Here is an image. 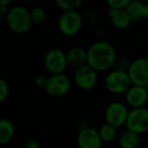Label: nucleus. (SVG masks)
Instances as JSON below:
<instances>
[{
  "label": "nucleus",
  "mask_w": 148,
  "mask_h": 148,
  "mask_svg": "<svg viewBox=\"0 0 148 148\" xmlns=\"http://www.w3.org/2000/svg\"><path fill=\"white\" fill-rule=\"evenodd\" d=\"M116 50L110 43L97 42L87 50V64L95 71H105L116 60Z\"/></svg>",
  "instance_id": "obj_1"
},
{
  "label": "nucleus",
  "mask_w": 148,
  "mask_h": 148,
  "mask_svg": "<svg viewBox=\"0 0 148 148\" xmlns=\"http://www.w3.org/2000/svg\"><path fill=\"white\" fill-rule=\"evenodd\" d=\"M6 21L8 27L18 34L27 32L33 25L31 11L23 6L11 7L6 14Z\"/></svg>",
  "instance_id": "obj_2"
},
{
  "label": "nucleus",
  "mask_w": 148,
  "mask_h": 148,
  "mask_svg": "<svg viewBox=\"0 0 148 148\" xmlns=\"http://www.w3.org/2000/svg\"><path fill=\"white\" fill-rule=\"evenodd\" d=\"M128 72L115 70L106 77V87L113 93H122L128 91L131 84Z\"/></svg>",
  "instance_id": "obj_3"
},
{
  "label": "nucleus",
  "mask_w": 148,
  "mask_h": 148,
  "mask_svg": "<svg viewBox=\"0 0 148 148\" xmlns=\"http://www.w3.org/2000/svg\"><path fill=\"white\" fill-rule=\"evenodd\" d=\"M130 80L134 85L146 87L148 85V59L139 58L130 65L128 70Z\"/></svg>",
  "instance_id": "obj_4"
},
{
  "label": "nucleus",
  "mask_w": 148,
  "mask_h": 148,
  "mask_svg": "<svg viewBox=\"0 0 148 148\" xmlns=\"http://www.w3.org/2000/svg\"><path fill=\"white\" fill-rule=\"evenodd\" d=\"M59 29L65 36L76 35L82 27V17L75 11H65L59 18Z\"/></svg>",
  "instance_id": "obj_5"
},
{
  "label": "nucleus",
  "mask_w": 148,
  "mask_h": 148,
  "mask_svg": "<svg viewBox=\"0 0 148 148\" xmlns=\"http://www.w3.org/2000/svg\"><path fill=\"white\" fill-rule=\"evenodd\" d=\"M68 65L67 56L61 49H51L45 57V66L52 74H62Z\"/></svg>",
  "instance_id": "obj_6"
},
{
  "label": "nucleus",
  "mask_w": 148,
  "mask_h": 148,
  "mask_svg": "<svg viewBox=\"0 0 148 148\" xmlns=\"http://www.w3.org/2000/svg\"><path fill=\"white\" fill-rule=\"evenodd\" d=\"M126 125L128 130L139 134L148 131V110L145 108L133 109L129 113Z\"/></svg>",
  "instance_id": "obj_7"
},
{
  "label": "nucleus",
  "mask_w": 148,
  "mask_h": 148,
  "mask_svg": "<svg viewBox=\"0 0 148 148\" xmlns=\"http://www.w3.org/2000/svg\"><path fill=\"white\" fill-rule=\"evenodd\" d=\"M128 115L129 113L127 111V108L123 103L120 101H114L108 106L105 116L107 123L117 128L127 122Z\"/></svg>",
  "instance_id": "obj_8"
},
{
  "label": "nucleus",
  "mask_w": 148,
  "mask_h": 148,
  "mask_svg": "<svg viewBox=\"0 0 148 148\" xmlns=\"http://www.w3.org/2000/svg\"><path fill=\"white\" fill-rule=\"evenodd\" d=\"M70 88V80L64 74H52L48 78L46 91L53 97H61Z\"/></svg>",
  "instance_id": "obj_9"
},
{
  "label": "nucleus",
  "mask_w": 148,
  "mask_h": 148,
  "mask_svg": "<svg viewBox=\"0 0 148 148\" xmlns=\"http://www.w3.org/2000/svg\"><path fill=\"white\" fill-rule=\"evenodd\" d=\"M74 79L80 88L89 89L95 86L97 79V74L92 67L86 64L82 67L77 68L74 74Z\"/></svg>",
  "instance_id": "obj_10"
},
{
  "label": "nucleus",
  "mask_w": 148,
  "mask_h": 148,
  "mask_svg": "<svg viewBox=\"0 0 148 148\" xmlns=\"http://www.w3.org/2000/svg\"><path fill=\"white\" fill-rule=\"evenodd\" d=\"M79 148H101L103 140L99 131L90 127L82 129L77 136Z\"/></svg>",
  "instance_id": "obj_11"
},
{
  "label": "nucleus",
  "mask_w": 148,
  "mask_h": 148,
  "mask_svg": "<svg viewBox=\"0 0 148 148\" xmlns=\"http://www.w3.org/2000/svg\"><path fill=\"white\" fill-rule=\"evenodd\" d=\"M148 95L145 87L137 86V85H133L130 87V89L127 91V95H126L127 103L133 109L143 108V105L146 103Z\"/></svg>",
  "instance_id": "obj_12"
},
{
  "label": "nucleus",
  "mask_w": 148,
  "mask_h": 148,
  "mask_svg": "<svg viewBox=\"0 0 148 148\" xmlns=\"http://www.w3.org/2000/svg\"><path fill=\"white\" fill-rule=\"evenodd\" d=\"M108 15H109L110 19H111L114 27L120 29H127L130 25V23L132 21L129 14H128V12L126 11V9L109 8V10H108Z\"/></svg>",
  "instance_id": "obj_13"
},
{
  "label": "nucleus",
  "mask_w": 148,
  "mask_h": 148,
  "mask_svg": "<svg viewBox=\"0 0 148 148\" xmlns=\"http://www.w3.org/2000/svg\"><path fill=\"white\" fill-rule=\"evenodd\" d=\"M68 65L77 68L87 64V51L79 47L71 48L66 54Z\"/></svg>",
  "instance_id": "obj_14"
},
{
  "label": "nucleus",
  "mask_w": 148,
  "mask_h": 148,
  "mask_svg": "<svg viewBox=\"0 0 148 148\" xmlns=\"http://www.w3.org/2000/svg\"><path fill=\"white\" fill-rule=\"evenodd\" d=\"M119 143L122 148H137L140 143L139 135L131 130H126L120 135Z\"/></svg>",
  "instance_id": "obj_15"
},
{
  "label": "nucleus",
  "mask_w": 148,
  "mask_h": 148,
  "mask_svg": "<svg viewBox=\"0 0 148 148\" xmlns=\"http://www.w3.org/2000/svg\"><path fill=\"white\" fill-rule=\"evenodd\" d=\"M14 135V127L8 120H0V143H8Z\"/></svg>",
  "instance_id": "obj_16"
},
{
  "label": "nucleus",
  "mask_w": 148,
  "mask_h": 148,
  "mask_svg": "<svg viewBox=\"0 0 148 148\" xmlns=\"http://www.w3.org/2000/svg\"><path fill=\"white\" fill-rule=\"evenodd\" d=\"M143 7L144 3L141 1H131L127 7L126 11L129 14L131 21H140L143 18Z\"/></svg>",
  "instance_id": "obj_17"
},
{
  "label": "nucleus",
  "mask_w": 148,
  "mask_h": 148,
  "mask_svg": "<svg viewBox=\"0 0 148 148\" xmlns=\"http://www.w3.org/2000/svg\"><path fill=\"white\" fill-rule=\"evenodd\" d=\"M99 133L103 141H106V142L112 141L116 136V128L114 127V126L107 123L101 126Z\"/></svg>",
  "instance_id": "obj_18"
},
{
  "label": "nucleus",
  "mask_w": 148,
  "mask_h": 148,
  "mask_svg": "<svg viewBox=\"0 0 148 148\" xmlns=\"http://www.w3.org/2000/svg\"><path fill=\"white\" fill-rule=\"evenodd\" d=\"M56 4L65 11H75L81 4V0H56Z\"/></svg>",
  "instance_id": "obj_19"
},
{
  "label": "nucleus",
  "mask_w": 148,
  "mask_h": 148,
  "mask_svg": "<svg viewBox=\"0 0 148 148\" xmlns=\"http://www.w3.org/2000/svg\"><path fill=\"white\" fill-rule=\"evenodd\" d=\"M31 16H32L33 23L41 25L47 18V13H46L45 9L41 8V7H36V8L31 10Z\"/></svg>",
  "instance_id": "obj_20"
},
{
  "label": "nucleus",
  "mask_w": 148,
  "mask_h": 148,
  "mask_svg": "<svg viewBox=\"0 0 148 148\" xmlns=\"http://www.w3.org/2000/svg\"><path fill=\"white\" fill-rule=\"evenodd\" d=\"M131 2L130 0H109L108 5L113 9H126V7Z\"/></svg>",
  "instance_id": "obj_21"
},
{
  "label": "nucleus",
  "mask_w": 148,
  "mask_h": 148,
  "mask_svg": "<svg viewBox=\"0 0 148 148\" xmlns=\"http://www.w3.org/2000/svg\"><path fill=\"white\" fill-rule=\"evenodd\" d=\"M9 93V86L4 79H0V101L2 103L6 99Z\"/></svg>",
  "instance_id": "obj_22"
},
{
  "label": "nucleus",
  "mask_w": 148,
  "mask_h": 148,
  "mask_svg": "<svg viewBox=\"0 0 148 148\" xmlns=\"http://www.w3.org/2000/svg\"><path fill=\"white\" fill-rule=\"evenodd\" d=\"M47 80H48V78H46L45 76H41V75H40V76H38L37 78H36V84L39 87H46Z\"/></svg>",
  "instance_id": "obj_23"
},
{
  "label": "nucleus",
  "mask_w": 148,
  "mask_h": 148,
  "mask_svg": "<svg viewBox=\"0 0 148 148\" xmlns=\"http://www.w3.org/2000/svg\"><path fill=\"white\" fill-rule=\"evenodd\" d=\"M25 148H40V145H39V143H38V141H36V140H34V139H31L27 142Z\"/></svg>",
  "instance_id": "obj_24"
},
{
  "label": "nucleus",
  "mask_w": 148,
  "mask_h": 148,
  "mask_svg": "<svg viewBox=\"0 0 148 148\" xmlns=\"http://www.w3.org/2000/svg\"><path fill=\"white\" fill-rule=\"evenodd\" d=\"M143 18L148 21V3H144L143 7Z\"/></svg>",
  "instance_id": "obj_25"
},
{
  "label": "nucleus",
  "mask_w": 148,
  "mask_h": 148,
  "mask_svg": "<svg viewBox=\"0 0 148 148\" xmlns=\"http://www.w3.org/2000/svg\"><path fill=\"white\" fill-rule=\"evenodd\" d=\"M10 1L9 0H0V6H6L8 7Z\"/></svg>",
  "instance_id": "obj_26"
},
{
  "label": "nucleus",
  "mask_w": 148,
  "mask_h": 148,
  "mask_svg": "<svg viewBox=\"0 0 148 148\" xmlns=\"http://www.w3.org/2000/svg\"><path fill=\"white\" fill-rule=\"evenodd\" d=\"M145 88H146V91H147V95H148V85H147V86L145 87Z\"/></svg>",
  "instance_id": "obj_27"
}]
</instances>
